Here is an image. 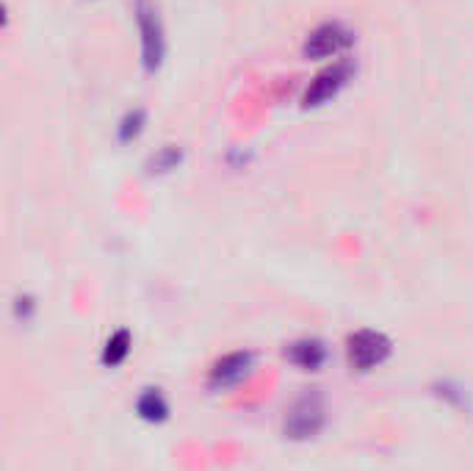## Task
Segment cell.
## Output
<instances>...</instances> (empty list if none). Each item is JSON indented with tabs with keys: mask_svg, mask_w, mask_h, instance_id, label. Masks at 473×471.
I'll use <instances>...</instances> for the list:
<instances>
[{
	"mask_svg": "<svg viewBox=\"0 0 473 471\" xmlns=\"http://www.w3.org/2000/svg\"><path fill=\"white\" fill-rule=\"evenodd\" d=\"M330 358V349L321 338H297L285 346V361L302 372H319Z\"/></svg>",
	"mask_w": 473,
	"mask_h": 471,
	"instance_id": "obj_7",
	"label": "cell"
},
{
	"mask_svg": "<svg viewBox=\"0 0 473 471\" xmlns=\"http://www.w3.org/2000/svg\"><path fill=\"white\" fill-rule=\"evenodd\" d=\"M255 369V352L250 349H235L227 352L224 358H219L211 372H208V388L211 391H227L232 386L244 383Z\"/></svg>",
	"mask_w": 473,
	"mask_h": 471,
	"instance_id": "obj_5",
	"label": "cell"
},
{
	"mask_svg": "<svg viewBox=\"0 0 473 471\" xmlns=\"http://www.w3.org/2000/svg\"><path fill=\"white\" fill-rule=\"evenodd\" d=\"M324 425H327V402L316 388H310L288 405L282 433L291 441H310L324 430Z\"/></svg>",
	"mask_w": 473,
	"mask_h": 471,
	"instance_id": "obj_1",
	"label": "cell"
},
{
	"mask_svg": "<svg viewBox=\"0 0 473 471\" xmlns=\"http://www.w3.org/2000/svg\"><path fill=\"white\" fill-rule=\"evenodd\" d=\"M131 346H133L131 330H125V327L113 330V333H111V338H108V341H105V346H103V356H100L103 366H108V369L123 366V364L128 361V356H131Z\"/></svg>",
	"mask_w": 473,
	"mask_h": 471,
	"instance_id": "obj_9",
	"label": "cell"
},
{
	"mask_svg": "<svg viewBox=\"0 0 473 471\" xmlns=\"http://www.w3.org/2000/svg\"><path fill=\"white\" fill-rule=\"evenodd\" d=\"M136 414L150 422V425H161L169 419V402L163 396L161 388H144L136 399Z\"/></svg>",
	"mask_w": 473,
	"mask_h": 471,
	"instance_id": "obj_8",
	"label": "cell"
},
{
	"mask_svg": "<svg viewBox=\"0 0 473 471\" xmlns=\"http://www.w3.org/2000/svg\"><path fill=\"white\" fill-rule=\"evenodd\" d=\"M181 161H183V153H181V147L177 145H163L153 158H150V172H155V175H166V172H172V169H177L181 166Z\"/></svg>",
	"mask_w": 473,
	"mask_h": 471,
	"instance_id": "obj_10",
	"label": "cell"
},
{
	"mask_svg": "<svg viewBox=\"0 0 473 471\" xmlns=\"http://www.w3.org/2000/svg\"><path fill=\"white\" fill-rule=\"evenodd\" d=\"M15 314H17V319H23V322H31L34 319V314H36V303L28 297H17V303H15Z\"/></svg>",
	"mask_w": 473,
	"mask_h": 471,
	"instance_id": "obj_12",
	"label": "cell"
},
{
	"mask_svg": "<svg viewBox=\"0 0 473 471\" xmlns=\"http://www.w3.org/2000/svg\"><path fill=\"white\" fill-rule=\"evenodd\" d=\"M144 123H147V114H144V108H131L123 120H120V139L123 142H131V139H136L142 131H144Z\"/></svg>",
	"mask_w": 473,
	"mask_h": 471,
	"instance_id": "obj_11",
	"label": "cell"
},
{
	"mask_svg": "<svg viewBox=\"0 0 473 471\" xmlns=\"http://www.w3.org/2000/svg\"><path fill=\"white\" fill-rule=\"evenodd\" d=\"M351 75H354V65L349 62V58H340V62L330 65L327 70H321V73L308 84V89H305V95H302V105H305V108H316V105L332 100V97L351 81Z\"/></svg>",
	"mask_w": 473,
	"mask_h": 471,
	"instance_id": "obj_6",
	"label": "cell"
},
{
	"mask_svg": "<svg viewBox=\"0 0 473 471\" xmlns=\"http://www.w3.org/2000/svg\"><path fill=\"white\" fill-rule=\"evenodd\" d=\"M443 391H438L443 399H448V402H457V407H468V399H465V391L459 388V386H451V383H443L440 386Z\"/></svg>",
	"mask_w": 473,
	"mask_h": 471,
	"instance_id": "obj_13",
	"label": "cell"
},
{
	"mask_svg": "<svg viewBox=\"0 0 473 471\" xmlns=\"http://www.w3.org/2000/svg\"><path fill=\"white\" fill-rule=\"evenodd\" d=\"M354 42V34L346 23L340 20H327V23H319L308 36H305V55L308 58H330V55H338L343 53L349 45Z\"/></svg>",
	"mask_w": 473,
	"mask_h": 471,
	"instance_id": "obj_4",
	"label": "cell"
},
{
	"mask_svg": "<svg viewBox=\"0 0 473 471\" xmlns=\"http://www.w3.org/2000/svg\"><path fill=\"white\" fill-rule=\"evenodd\" d=\"M136 25L142 34V62L153 73L161 67L166 55V36H163V23L158 17V6L153 0H136Z\"/></svg>",
	"mask_w": 473,
	"mask_h": 471,
	"instance_id": "obj_3",
	"label": "cell"
},
{
	"mask_svg": "<svg viewBox=\"0 0 473 471\" xmlns=\"http://www.w3.org/2000/svg\"><path fill=\"white\" fill-rule=\"evenodd\" d=\"M393 356V341L379 330H354L346 338V361L354 372H374Z\"/></svg>",
	"mask_w": 473,
	"mask_h": 471,
	"instance_id": "obj_2",
	"label": "cell"
}]
</instances>
